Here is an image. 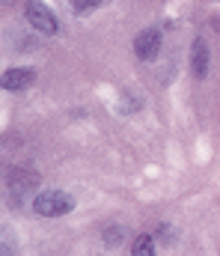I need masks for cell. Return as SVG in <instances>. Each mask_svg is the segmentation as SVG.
Returning a JSON list of instances; mask_svg holds the SVG:
<instances>
[{"label": "cell", "mask_w": 220, "mask_h": 256, "mask_svg": "<svg viewBox=\"0 0 220 256\" xmlns=\"http://www.w3.org/2000/svg\"><path fill=\"white\" fill-rule=\"evenodd\" d=\"M33 208L42 218H63L74 208V200L66 191H39L33 196Z\"/></svg>", "instance_id": "1"}, {"label": "cell", "mask_w": 220, "mask_h": 256, "mask_svg": "<svg viewBox=\"0 0 220 256\" xmlns=\"http://www.w3.org/2000/svg\"><path fill=\"white\" fill-rule=\"evenodd\" d=\"M27 24H30L33 30L45 33V36H54V33L60 30V24H57L54 12H51L42 0H30V3H27Z\"/></svg>", "instance_id": "2"}, {"label": "cell", "mask_w": 220, "mask_h": 256, "mask_svg": "<svg viewBox=\"0 0 220 256\" xmlns=\"http://www.w3.org/2000/svg\"><path fill=\"white\" fill-rule=\"evenodd\" d=\"M158 51H161V30L149 27V30H143V33L134 39V54H137L140 60H155Z\"/></svg>", "instance_id": "3"}, {"label": "cell", "mask_w": 220, "mask_h": 256, "mask_svg": "<svg viewBox=\"0 0 220 256\" xmlns=\"http://www.w3.org/2000/svg\"><path fill=\"white\" fill-rule=\"evenodd\" d=\"M191 68H194V78L197 80H206L209 74V45L203 36L194 39V48H191Z\"/></svg>", "instance_id": "4"}, {"label": "cell", "mask_w": 220, "mask_h": 256, "mask_svg": "<svg viewBox=\"0 0 220 256\" xmlns=\"http://www.w3.org/2000/svg\"><path fill=\"white\" fill-rule=\"evenodd\" d=\"M36 80L33 68H9L3 72V90H27Z\"/></svg>", "instance_id": "5"}, {"label": "cell", "mask_w": 220, "mask_h": 256, "mask_svg": "<svg viewBox=\"0 0 220 256\" xmlns=\"http://www.w3.org/2000/svg\"><path fill=\"white\" fill-rule=\"evenodd\" d=\"M131 256H155V238L152 236H140L131 248Z\"/></svg>", "instance_id": "6"}, {"label": "cell", "mask_w": 220, "mask_h": 256, "mask_svg": "<svg viewBox=\"0 0 220 256\" xmlns=\"http://www.w3.org/2000/svg\"><path fill=\"white\" fill-rule=\"evenodd\" d=\"M104 3H110V0H72V6H74V12H77V15L92 12V9H98V6H104Z\"/></svg>", "instance_id": "7"}, {"label": "cell", "mask_w": 220, "mask_h": 256, "mask_svg": "<svg viewBox=\"0 0 220 256\" xmlns=\"http://www.w3.org/2000/svg\"><path fill=\"white\" fill-rule=\"evenodd\" d=\"M119 238H122V230H113V232L107 230V232H104V242H107L110 248H113V244H119Z\"/></svg>", "instance_id": "8"}, {"label": "cell", "mask_w": 220, "mask_h": 256, "mask_svg": "<svg viewBox=\"0 0 220 256\" xmlns=\"http://www.w3.org/2000/svg\"><path fill=\"white\" fill-rule=\"evenodd\" d=\"M3 256H12V248H9L6 242H3Z\"/></svg>", "instance_id": "9"}, {"label": "cell", "mask_w": 220, "mask_h": 256, "mask_svg": "<svg viewBox=\"0 0 220 256\" xmlns=\"http://www.w3.org/2000/svg\"><path fill=\"white\" fill-rule=\"evenodd\" d=\"M3 3H6V6H12V0H3Z\"/></svg>", "instance_id": "10"}]
</instances>
